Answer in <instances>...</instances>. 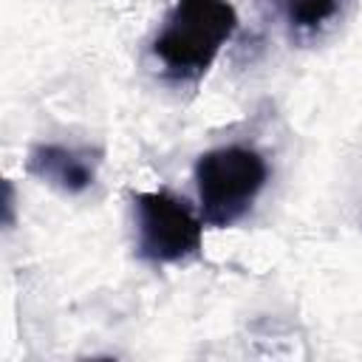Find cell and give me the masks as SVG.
Segmentation results:
<instances>
[{"label": "cell", "mask_w": 362, "mask_h": 362, "mask_svg": "<svg viewBox=\"0 0 362 362\" xmlns=\"http://www.w3.org/2000/svg\"><path fill=\"white\" fill-rule=\"evenodd\" d=\"M238 11L229 0H175L153 37L150 54L175 82H198L232 40Z\"/></svg>", "instance_id": "cell-1"}, {"label": "cell", "mask_w": 362, "mask_h": 362, "mask_svg": "<svg viewBox=\"0 0 362 362\" xmlns=\"http://www.w3.org/2000/svg\"><path fill=\"white\" fill-rule=\"evenodd\" d=\"M269 178L266 158L243 144L206 150L195 161V187L204 223L226 229L238 223L260 195Z\"/></svg>", "instance_id": "cell-2"}, {"label": "cell", "mask_w": 362, "mask_h": 362, "mask_svg": "<svg viewBox=\"0 0 362 362\" xmlns=\"http://www.w3.org/2000/svg\"><path fill=\"white\" fill-rule=\"evenodd\" d=\"M133 223H136V252L150 263H178L201 249L204 218L192 206L167 192H136L133 195Z\"/></svg>", "instance_id": "cell-3"}, {"label": "cell", "mask_w": 362, "mask_h": 362, "mask_svg": "<svg viewBox=\"0 0 362 362\" xmlns=\"http://www.w3.org/2000/svg\"><path fill=\"white\" fill-rule=\"evenodd\" d=\"M25 167L31 175L45 181L48 187L68 195H79L93 184L99 170V156L90 150L65 147V144H37L31 147Z\"/></svg>", "instance_id": "cell-4"}, {"label": "cell", "mask_w": 362, "mask_h": 362, "mask_svg": "<svg viewBox=\"0 0 362 362\" xmlns=\"http://www.w3.org/2000/svg\"><path fill=\"white\" fill-rule=\"evenodd\" d=\"M274 14L294 34H314L325 28L345 6V0H269Z\"/></svg>", "instance_id": "cell-5"}]
</instances>
